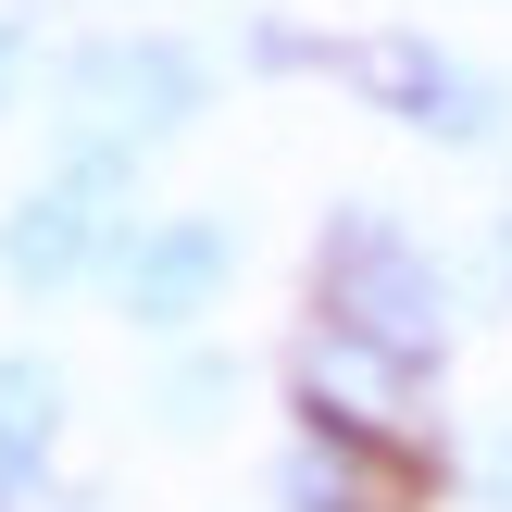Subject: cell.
I'll return each mask as SVG.
<instances>
[{
  "label": "cell",
  "instance_id": "cell-1",
  "mask_svg": "<svg viewBox=\"0 0 512 512\" xmlns=\"http://www.w3.org/2000/svg\"><path fill=\"white\" fill-rule=\"evenodd\" d=\"M313 338H338L363 363L438 388V363H450V275L388 200H338L325 213V238H313Z\"/></svg>",
  "mask_w": 512,
  "mask_h": 512
},
{
  "label": "cell",
  "instance_id": "cell-2",
  "mask_svg": "<svg viewBox=\"0 0 512 512\" xmlns=\"http://www.w3.org/2000/svg\"><path fill=\"white\" fill-rule=\"evenodd\" d=\"M200 113H213V63L163 25H100L50 63V125H63V150H100V163L188 138Z\"/></svg>",
  "mask_w": 512,
  "mask_h": 512
},
{
  "label": "cell",
  "instance_id": "cell-3",
  "mask_svg": "<svg viewBox=\"0 0 512 512\" xmlns=\"http://www.w3.org/2000/svg\"><path fill=\"white\" fill-rule=\"evenodd\" d=\"M113 250H125V163L63 150V163H50L38 188H13V213H0V288L63 300V288H88V275H113Z\"/></svg>",
  "mask_w": 512,
  "mask_h": 512
},
{
  "label": "cell",
  "instance_id": "cell-4",
  "mask_svg": "<svg viewBox=\"0 0 512 512\" xmlns=\"http://www.w3.org/2000/svg\"><path fill=\"white\" fill-rule=\"evenodd\" d=\"M338 75L400 125V138H438V150H488L500 138V75L463 63V50H438L425 25H375V38H350Z\"/></svg>",
  "mask_w": 512,
  "mask_h": 512
},
{
  "label": "cell",
  "instance_id": "cell-5",
  "mask_svg": "<svg viewBox=\"0 0 512 512\" xmlns=\"http://www.w3.org/2000/svg\"><path fill=\"white\" fill-rule=\"evenodd\" d=\"M113 313L138 325V338H200V313H225V288H238V225L225 213H138L113 250Z\"/></svg>",
  "mask_w": 512,
  "mask_h": 512
},
{
  "label": "cell",
  "instance_id": "cell-6",
  "mask_svg": "<svg viewBox=\"0 0 512 512\" xmlns=\"http://www.w3.org/2000/svg\"><path fill=\"white\" fill-rule=\"evenodd\" d=\"M275 512H425V438L300 413L288 450H275Z\"/></svg>",
  "mask_w": 512,
  "mask_h": 512
},
{
  "label": "cell",
  "instance_id": "cell-7",
  "mask_svg": "<svg viewBox=\"0 0 512 512\" xmlns=\"http://www.w3.org/2000/svg\"><path fill=\"white\" fill-rule=\"evenodd\" d=\"M63 463V375L38 350H0V512H38Z\"/></svg>",
  "mask_w": 512,
  "mask_h": 512
},
{
  "label": "cell",
  "instance_id": "cell-8",
  "mask_svg": "<svg viewBox=\"0 0 512 512\" xmlns=\"http://www.w3.org/2000/svg\"><path fill=\"white\" fill-rule=\"evenodd\" d=\"M225 413H238V363L175 338V363L150 375V425H163V438H225Z\"/></svg>",
  "mask_w": 512,
  "mask_h": 512
},
{
  "label": "cell",
  "instance_id": "cell-9",
  "mask_svg": "<svg viewBox=\"0 0 512 512\" xmlns=\"http://www.w3.org/2000/svg\"><path fill=\"white\" fill-rule=\"evenodd\" d=\"M475 500H488V512H512V413L475 438Z\"/></svg>",
  "mask_w": 512,
  "mask_h": 512
},
{
  "label": "cell",
  "instance_id": "cell-10",
  "mask_svg": "<svg viewBox=\"0 0 512 512\" xmlns=\"http://www.w3.org/2000/svg\"><path fill=\"white\" fill-rule=\"evenodd\" d=\"M13 88H25V25H0V113H13Z\"/></svg>",
  "mask_w": 512,
  "mask_h": 512
},
{
  "label": "cell",
  "instance_id": "cell-11",
  "mask_svg": "<svg viewBox=\"0 0 512 512\" xmlns=\"http://www.w3.org/2000/svg\"><path fill=\"white\" fill-rule=\"evenodd\" d=\"M488 275H500V300H512V213L488 225Z\"/></svg>",
  "mask_w": 512,
  "mask_h": 512
}]
</instances>
